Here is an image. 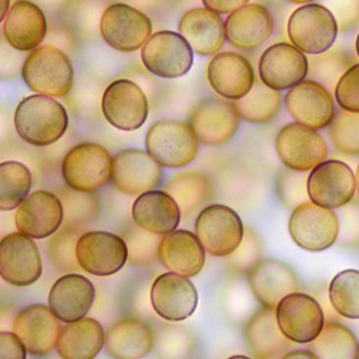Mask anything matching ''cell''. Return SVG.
<instances>
[{"mask_svg": "<svg viewBox=\"0 0 359 359\" xmlns=\"http://www.w3.org/2000/svg\"><path fill=\"white\" fill-rule=\"evenodd\" d=\"M18 135L35 147H47L57 142L69 127L66 109L50 96L32 95L25 98L16 109Z\"/></svg>", "mask_w": 359, "mask_h": 359, "instance_id": "obj_1", "label": "cell"}, {"mask_svg": "<svg viewBox=\"0 0 359 359\" xmlns=\"http://www.w3.org/2000/svg\"><path fill=\"white\" fill-rule=\"evenodd\" d=\"M22 77L30 90L50 97H64L73 86L74 70L66 53L43 46L33 50L25 60Z\"/></svg>", "mask_w": 359, "mask_h": 359, "instance_id": "obj_2", "label": "cell"}, {"mask_svg": "<svg viewBox=\"0 0 359 359\" xmlns=\"http://www.w3.org/2000/svg\"><path fill=\"white\" fill-rule=\"evenodd\" d=\"M334 14L325 6L308 4L296 9L287 22L292 45L304 53L318 55L329 51L337 37Z\"/></svg>", "mask_w": 359, "mask_h": 359, "instance_id": "obj_3", "label": "cell"}, {"mask_svg": "<svg viewBox=\"0 0 359 359\" xmlns=\"http://www.w3.org/2000/svg\"><path fill=\"white\" fill-rule=\"evenodd\" d=\"M198 137L190 123L161 121L152 126L146 136L150 155L163 167H184L194 161L198 151Z\"/></svg>", "mask_w": 359, "mask_h": 359, "instance_id": "obj_4", "label": "cell"}, {"mask_svg": "<svg viewBox=\"0 0 359 359\" xmlns=\"http://www.w3.org/2000/svg\"><path fill=\"white\" fill-rule=\"evenodd\" d=\"M113 158L97 144L85 142L69 151L62 161L66 184L79 192L91 193L112 180Z\"/></svg>", "mask_w": 359, "mask_h": 359, "instance_id": "obj_5", "label": "cell"}, {"mask_svg": "<svg viewBox=\"0 0 359 359\" xmlns=\"http://www.w3.org/2000/svg\"><path fill=\"white\" fill-rule=\"evenodd\" d=\"M195 232L205 251L216 257L234 253L245 236L241 216L224 205L203 209L195 222Z\"/></svg>", "mask_w": 359, "mask_h": 359, "instance_id": "obj_6", "label": "cell"}, {"mask_svg": "<svg viewBox=\"0 0 359 359\" xmlns=\"http://www.w3.org/2000/svg\"><path fill=\"white\" fill-rule=\"evenodd\" d=\"M289 232L294 243L309 252H321L335 243L339 222L333 211L306 201L297 205L289 220Z\"/></svg>", "mask_w": 359, "mask_h": 359, "instance_id": "obj_7", "label": "cell"}, {"mask_svg": "<svg viewBox=\"0 0 359 359\" xmlns=\"http://www.w3.org/2000/svg\"><path fill=\"white\" fill-rule=\"evenodd\" d=\"M142 60L152 74L161 79H178L190 71L193 49L182 35L173 31H161L144 43Z\"/></svg>", "mask_w": 359, "mask_h": 359, "instance_id": "obj_8", "label": "cell"}, {"mask_svg": "<svg viewBox=\"0 0 359 359\" xmlns=\"http://www.w3.org/2000/svg\"><path fill=\"white\" fill-rule=\"evenodd\" d=\"M129 250L118 235L92 231L79 237L76 258L79 266L91 275L106 277L116 274L127 264Z\"/></svg>", "mask_w": 359, "mask_h": 359, "instance_id": "obj_9", "label": "cell"}, {"mask_svg": "<svg viewBox=\"0 0 359 359\" xmlns=\"http://www.w3.org/2000/svg\"><path fill=\"white\" fill-rule=\"evenodd\" d=\"M275 149L281 163L296 172L314 169L327 155V144L320 134L297 121L279 131Z\"/></svg>", "mask_w": 359, "mask_h": 359, "instance_id": "obj_10", "label": "cell"}, {"mask_svg": "<svg viewBox=\"0 0 359 359\" xmlns=\"http://www.w3.org/2000/svg\"><path fill=\"white\" fill-rule=\"evenodd\" d=\"M281 332L296 344H310L325 325V314L316 299L299 291L287 294L276 309Z\"/></svg>", "mask_w": 359, "mask_h": 359, "instance_id": "obj_11", "label": "cell"}, {"mask_svg": "<svg viewBox=\"0 0 359 359\" xmlns=\"http://www.w3.org/2000/svg\"><path fill=\"white\" fill-rule=\"evenodd\" d=\"M356 191V178L352 169L340 161H325L311 171L306 192L312 203L327 209L344 207Z\"/></svg>", "mask_w": 359, "mask_h": 359, "instance_id": "obj_12", "label": "cell"}, {"mask_svg": "<svg viewBox=\"0 0 359 359\" xmlns=\"http://www.w3.org/2000/svg\"><path fill=\"white\" fill-rule=\"evenodd\" d=\"M43 260L32 237L22 232L8 234L0 241V274L10 285L28 287L43 275Z\"/></svg>", "mask_w": 359, "mask_h": 359, "instance_id": "obj_13", "label": "cell"}, {"mask_svg": "<svg viewBox=\"0 0 359 359\" xmlns=\"http://www.w3.org/2000/svg\"><path fill=\"white\" fill-rule=\"evenodd\" d=\"M102 39L121 52H134L148 41L152 33L150 18L135 8L114 4L104 11L100 22Z\"/></svg>", "mask_w": 359, "mask_h": 359, "instance_id": "obj_14", "label": "cell"}, {"mask_svg": "<svg viewBox=\"0 0 359 359\" xmlns=\"http://www.w3.org/2000/svg\"><path fill=\"white\" fill-rule=\"evenodd\" d=\"M102 107L108 123L121 131L140 129L148 117V100L144 91L129 79H118L108 86Z\"/></svg>", "mask_w": 359, "mask_h": 359, "instance_id": "obj_15", "label": "cell"}, {"mask_svg": "<svg viewBox=\"0 0 359 359\" xmlns=\"http://www.w3.org/2000/svg\"><path fill=\"white\" fill-rule=\"evenodd\" d=\"M236 104L218 97L199 102L190 115V125L199 142L207 146H222L228 142L239 127Z\"/></svg>", "mask_w": 359, "mask_h": 359, "instance_id": "obj_16", "label": "cell"}, {"mask_svg": "<svg viewBox=\"0 0 359 359\" xmlns=\"http://www.w3.org/2000/svg\"><path fill=\"white\" fill-rule=\"evenodd\" d=\"M308 73V58L304 52L291 43H278L271 46L262 53L258 64L260 81L279 92L302 83Z\"/></svg>", "mask_w": 359, "mask_h": 359, "instance_id": "obj_17", "label": "cell"}, {"mask_svg": "<svg viewBox=\"0 0 359 359\" xmlns=\"http://www.w3.org/2000/svg\"><path fill=\"white\" fill-rule=\"evenodd\" d=\"M151 302L161 318L182 321L192 316L196 311L198 293L188 277L177 273H165L153 283Z\"/></svg>", "mask_w": 359, "mask_h": 359, "instance_id": "obj_18", "label": "cell"}, {"mask_svg": "<svg viewBox=\"0 0 359 359\" xmlns=\"http://www.w3.org/2000/svg\"><path fill=\"white\" fill-rule=\"evenodd\" d=\"M285 104L287 112L297 123L316 131L330 126L335 116L331 93L312 79L291 88L285 95Z\"/></svg>", "mask_w": 359, "mask_h": 359, "instance_id": "obj_19", "label": "cell"}, {"mask_svg": "<svg viewBox=\"0 0 359 359\" xmlns=\"http://www.w3.org/2000/svg\"><path fill=\"white\" fill-rule=\"evenodd\" d=\"M161 165L149 152L121 151L113 158V184L117 190L128 195L148 192L163 180Z\"/></svg>", "mask_w": 359, "mask_h": 359, "instance_id": "obj_20", "label": "cell"}, {"mask_svg": "<svg viewBox=\"0 0 359 359\" xmlns=\"http://www.w3.org/2000/svg\"><path fill=\"white\" fill-rule=\"evenodd\" d=\"M58 320L51 308L45 304H32L18 313L13 321V332L30 354L45 356L57 346L62 331Z\"/></svg>", "mask_w": 359, "mask_h": 359, "instance_id": "obj_21", "label": "cell"}, {"mask_svg": "<svg viewBox=\"0 0 359 359\" xmlns=\"http://www.w3.org/2000/svg\"><path fill=\"white\" fill-rule=\"evenodd\" d=\"M64 220V208L56 195L37 191L25 199L16 212L20 232L34 239L47 238L57 232Z\"/></svg>", "mask_w": 359, "mask_h": 359, "instance_id": "obj_22", "label": "cell"}, {"mask_svg": "<svg viewBox=\"0 0 359 359\" xmlns=\"http://www.w3.org/2000/svg\"><path fill=\"white\" fill-rule=\"evenodd\" d=\"M208 79L218 95L239 100L251 91L255 74L247 58L235 52H224L210 62Z\"/></svg>", "mask_w": 359, "mask_h": 359, "instance_id": "obj_23", "label": "cell"}, {"mask_svg": "<svg viewBox=\"0 0 359 359\" xmlns=\"http://www.w3.org/2000/svg\"><path fill=\"white\" fill-rule=\"evenodd\" d=\"M249 285L256 299L264 308L276 309L287 294L299 291L297 275L285 262L262 259L249 273Z\"/></svg>", "mask_w": 359, "mask_h": 359, "instance_id": "obj_24", "label": "cell"}, {"mask_svg": "<svg viewBox=\"0 0 359 359\" xmlns=\"http://www.w3.org/2000/svg\"><path fill=\"white\" fill-rule=\"evenodd\" d=\"M95 300L93 283L79 274L60 277L52 287L49 306L62 323H73L83 318Z\"/></svg>", "mask_w": 359, "mask_h": 359, "instance_id": "obj_25", "label": "cell"}, {"mask_svg": "<svg viewBox=\"0 0 359 359\" xmlns=\"http://www.w3.org/2000/svg\"><path fill=\"white\" fill-rule=\"evenodd\" d=\"M47 20L43 10L35 4L20 0L12 6L4 22V34L8 43L18 51H33L47 34Z\"/></svg>", "mask_w": 359, "mask_h": 359, "instance_id": "obj_26", "label": "cell"}, {"mask_svg": "<svg viewBox=\"0 0 359 359\" xmlns=\"http://www.w3.org/2000/svg\"><path fill=\"white\" fill-rule=\"evenodd\" d=\"M224 27L226 39L233 47L253 50L270 39L274 22L266 8L251 4L231 13Z\"/></svg>", "mask_w": 359, "mask_h": 359, "instance_id": "obj_27", "label": "cell"}, {"mask_svg": "<svg viewBox=\"0 0 359 359\" xmlns=\"http://www.w3.org/2000/svg\"><path fill=\"white\" fill-rule=\"evenodd\" d=\"M157 256L165 269L187 277L198 274L205 262V248L198 237L186 230L165 235L159 243Z\"/></svg>", "mask_w": 359, "mask_h": 359, "instance_id": "obj_28", "label": "cell"}, {"mask_svg": "<svg viewBox=\"0 0 359 359\" xmlns=\"http://www.w3.org/2000/svg\"><path fill=\"white\" fill-rule=\"evenodd\" d=\"M134 222L142 230L155 235H167L180 226L182 211L175 199L165 191H148L132 207Z\"/></svg>", "mask_w": 359, "mask_h": 359, "instance_id": "obj_29", "label": "cell"}, {"mask_svg": "<svg viewBox=\"0 0 359 359\" xmlns=\"http://www.w3.org/2000/svg\"><path fill=\"white\" fill-rule=\"evenodd\" d=\"M178 30L198 55L217 53L226 39V27L219 14L207 8H196L184 14Z\"/></svg>", "mask_w": 359, "mask_h": 359, "instance_id": "obj_30", "label": "cell"}, {"mask_svg": "<svg viewBox=\"0 0 359 359\" xmlns=\"http://www.w3.org/2000/svg\"><path fill=\"white\" fill-rule=\"evenodd\" d=\"M245 339L256 358H285L294 348V341L279 327L275 309L264 306L250 318L245 327Z\"/></svg>", "mask_w": 359, "mask_h": 359, "instance_id": "obj_31", "label": "cell"}, {"mask_svg": "<svg viewBox=\"0 0 359 359\" xmlns=\"http://www.w3.org/2000/svg\"><path fill=\"white\" fill-rule=\"evenodd\" d=\"M104 342L102 325L95 319L83 317L62 327L56 348L65 359H93L100 354Z\"/></svg>", "mask_w": 359, "mask_h": 359, "instance_id": "obj_32", "label": "cell"}, {"mask_svg": "<svg viewBox=\"0 0 359 359\" xmlns=\"http://www.w3.org/2000/svg\"><path fill=\"white\" fill-rule=\"evenodd\" d=\"M106 346L113 358H142L152 350L153 333L140 319H121L109 330Z\"/></svg>", "mask_w": 359, "mask_h": 359, "instance_id": "obj_33", "label": "cell"}, {"mask_svg": "<svg viewBox=\"0 0 359 359\" xmlns=\"http://www.w3.org/2000/svg\"><path fill=\"white\" fill-rule=\"evenodd\" d=\"M308 348L321 359H355L359 346L354 334L338 323H325L320 334L308 344Z\"/></svg>", "mask_w": 359, "mask_h": 359, "instance_id": "obj_34", "label": "cell"}, {"mask_svg": "<svg viewBox=\"0 0 359 359\" xmlns=\"http://www.w3.org/2000/svg\"><path fill=\"white\" fill-rule=\"evenodd\" d=\"M281 102L283 97L279 91L271 89L259 79H255L251 91L235 104L241 118L252 123H266L278 114Z\"/></svg>", "mask_w": 359, "mask_h": 359, "instance_id": "obj_35", "label": "cell"}, {"mask_svg": "<svg viewBox=\"0 0 359 359\" xmlns=\"http://www.w3.org/2000/svg\"><path fill=\"white\" fill-rule=\"evenodd\" d=\"M32 187V174L18 161L0 165V210L12 211L24 203Z\"/></svg>", "mask_w": 359, "mask_h": 359, "instance_id": "obj_36", "label": "cell"}, {"mask_svg": "<svg viewBox=\"0 0 359 359\" xmlns=\"http://www.w3.org/2000/svg\"><path fill=\"white\" fill-rule=\"evenodd\" d=\"M329 298L338 314L359 319V271L348 269L338 273L330 283Z\"/></svg>", "mask_w": 359, "mask_h": 359, "instance_id": "obj_37", "label": "cell"}, {"mask_svg": "<svg viewBox=\"0 0 359 359\" xmlns=\"http://www.w3.org/2000/svg\"><path fill=\"white\" fill-rule=\"evenodd\" d=\"M177 205L180 211L188 215L194 212L209 194V182L199 173H182L174 176L165 187Z\"/></svg>", "mask_w": 359, "mask_h": 359, "instance_id": "obj_38", "label": "cell"}, {"mask_svg": "<svg viewBox=\"0 0 359 359\" xmlns=\"http://www.w3.org/2000/svg\"><path fill=\"white\" fill-rule=\"evenodd\" d=\"M329 136L336 150L359 155V113L339 110L330 123Z\"/></svg>", "mask_w": 359, "mask_h": 359, "instance_id": "obj_39", "label": "cell"}, {"mask_svg": "<svg viewBox=\"0 0 359 359\" xmlns=\"http://www.w3.org/2000/svg\"><path fill=\"white\" fill-rule=\"evenodd\" d=\"M350 67L351 60L346 54L327 51L309 60L308 76L327 89L335 90L340 77Z\"/></svg>", "mask_w": 359, "mask_h": 359, "instance_id": "obj_40", "label": "cell"}, {"mask_svg": "<svg viewBox=\"0 0 359 359\" xmlns=\"http://www.w3.org/2000/svg\"><path fill=\"white\" fill-rule=\"evenodd\" d=\"M334 94L342 110L359 113V64L353 65L342 74Z\"/></svg>", "mask_w": 359, "mask_h": 359, "instance_id": "obj_41", "label": "cell"}, {"mask_svg": "<svg viewBox=\"0 0 359 359\" xmlns=\"http://www.w3.org/2000/svg\"><path fill=\"white\" fill-rule=\"evenodd\" d=\"M26 346L15 333L1 332L0 333V358L25 359L27 358Z\"/></svg>", "mask_w": 359, "mask_h": 359, "instance_id": "obj_42", "label": "cell"}, {"mask_svg": "<svg viewBox=\"0 0 359 359\" xmlns=\"http://www.w3.org/2000/svg\"><path fill=\"white\" fill-rule=\"evenodd\" d=\"M250 0H203L207 9L222 15L231 14L247 5Z\"/></svg>", "mask_w": 359, "mask_h": 359, "instance_id": "obj_43", "label": "cell"}, {"mask_svg": "<svg viewBox=\"0 0 359 359\" xmlns=\"http://www.w3.org/2000/svg\"><path fill=\"white\" fill-rule=\"evenodd\" d=\"M285 358H317V357L310 350H292L285 355Z\"/></svg>", "mask_w": 359, "mask_h": 359, "instance_id": "obj_44", "label": "cell"}, {"mask_svg": "<svg viewBox=\"0 0 359 359\" xmlns=\"http://www.w3.org/2000/svg\"><path fill=\"white\" fill-rule=\"evenodd\" d=\"M10 0H1V20H5L6 15H7L8 9H9Z\"/></svg>", "mask_w": 359, "mask_h": 359, "instance_id": "obj_45", "label": "cell"}, {"mask_svg": "<svg viewBox=\"0 0 359 359\" xmlns=\"http://www.w3.org/2000/svg\"><path fill=\"white\" fill-rule=\"evenodd\" d=\"M291 3L297 4V5H304V4L312 3L314 0H289Z\"/></svg>", "mask_w": 359, "mask_h": 359, "instance_id": "obj_46", "label": "cell"}, {"mask_svg": "<svg viewBox=\"0 0 359 359\" xmlns=\"http://www.w3.org/2000/svg\"><path fill=\"white\" fill-rule=\"evenodd\" d=\"M355 178H356V188L359 193V165L358 168H357L356 175H355Z\"/></svg>", "mask_w": 359, "mask_h": 359, "instance_id": "obj_47", "label": "cell"}, {"mask_svg": "<svg viewBox=\"0 0 359 359\" xmlns=\"http://www.w3.org/2000/svg\"><path fill=\"white\" fill-rule=\"evenodd\" d=\"M356 52H357V55H358V57H359V33H358V36H357V39H356Z\"/></svg>", "mask_w": 359, "mask_h": 359, "instance_id": "obj_48", "label": "cell"}, {"mask_svg": "<svg viewBox=\"0 0 359 359\" xmlns=\"http://www.w3.org/2000/svg\"><path fill=\"white\" fill-rule=\"evenodd\" d=\"M357 358H359V351H358V357H357Z\"/></svg>", "mask_w": 359, "mask_h": 359, "instance_id": "obj_49", "label": "cell"}]
</instances>
